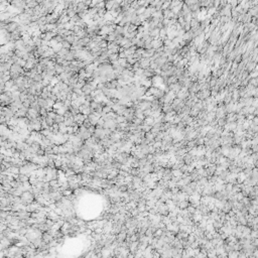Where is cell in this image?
I'll use <instances>...</instances> for the list:
<instances>
[{
	"instance_id": "obj_1",
	"label": "cell",
	"mask_w": 258,
	"mask_h": 258,
	"mask_svg": "<svg viewBox=\"0 0 258 258\" xmlns=\"http://www.w3.org/2000/svg\"><path fill=\"white\" fill-rule=\"evenodd\" d=\"M41 239H42V241L46 243V244H50V243L52 242L53 239V236L50 233V232H46V233H44L42 236H41Z\"/></svg>"
},
{
	"instance_id": "obj_2",
	"label": "cell",
	"mask_w": 258,
	"mask_h": 258,
	"mask_svg": "<svg viewBox=\"0 0 258 258\" xmlns=\"http://www.w3.org/2000/svg\"><path fill=\"white\" fill-rule=\"evenodd\" d=\"M239 256V253H238V251H230L229 252V254H228V258H238Z\"/></svg>"
},
{
	"instance_id": "obj_3",
	"label": "cell",
	"mask_w": 258,
	"mask_h": 258,
	"mask_svg": "<svg viewBox=\"0 0 258 258\" xmlns=\"http://www.w3.org/2000/svg\"><path fill=\"white\" fill-rule=\"evenodd\" d=\"M207 257H208V255L206 253H203V252H199L198 254H196V256H195V258H207Z\"/></svg>"
},
{
	"instance_id": "obj_4",
	"label": "cell",
	"mask_w": 258,
	"mask_h": 258,
	"mask_svg": "<svg viewBox=\"0 0 258 258\" xmlns=\"http://www.w3.org/2000/svg\"><path fill=\"white\" fill-rule=\"evenodd\" d=\"M34 258H46V256H45L42 253H38V254L35 255V257Z\"/></svg>"
},
{
	"instance_id": "obj_5",
	"label": "cell",
	"mask_w": 258,
	"mask_h": 258,
	"mask_svg": "<svg viewBox=\"0 0 258 258\" xmlns=\"http://www.w3.org/2000/svg\"><path fill=\"white\" fill-rule=\"evenodd\" d=\"M238 258H248V256H247L245 253H241V254H239Z\"/></svg>"
},
{
	"instance_id": "obj_6",
	"label": "cell",
	"mask_w": 258,
	"mask_h": 258,
	"mask_svg": "<svg viewBox=\"0 0 258 258\" xmlns=\"http://www.w3.org/2000/svg\"><path fill=\"white\" fill-rule=\"evenodd\" d=\"M251 236H252L253 238H257V237H258V232H256V231H255V232H253Z\"/></svg>"
},
{
	"instance_id": "obj_7",
	"label": "cell",
	"mask_w": 258,
	"mask_h": 258,
	"mask_svg": "<svg viewBox=\"0 0 258 258\" xmlns=\"http://www.w3.org/2000/svg\"><path fill=\"white\" fill-rule=\"evenodd\" d=\"M79 258H85V256H81V257H79Z\"/></svg>"
}]
</instances>
